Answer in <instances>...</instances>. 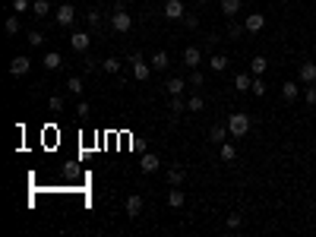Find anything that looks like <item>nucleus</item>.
<instances>
[{"label": "nucleus", "mask_w": 316, "mask_h": 237, "mask_svg": "<svg viewBox=\"0 0 316 237\" xmlns=\"http://www.w3.org/2000/svg\"><path fill=\"white\" fill-rule=\"evenodd\" d=\"M262 25H266V16H262V13H250V16H247V22H244V29L247 32H259Z\"/></svg>", "instance_id": "10"}, {"label": "nucleus", "mask_w": 316, "mask_h": 237, "mask_svg": "<svg viewBox=\"0 0 316 237\" xmlns=\"http://www.w3.org/2000/svg\"><path fill=\"white\" fill-rule=\"evenodd\" d=\"M202 108H206V101H202L199 95H193L190 101H187V111H202Z\"/></svg>", "instance_id": "27"}, {"label": "nucleus", "mask_w": 316, "mask_h": 237, "mask_svg": "<svg viewBox=\"0 0 316 237\" xmlns=\"http://www.w3.org/2000/svg\"><path fill=\"white\" fill-rule=\"evenodd\" d=\"M187 82H190V86H202V73H199V70H193V73H190V79H187Z\"/></svg>", "instance_id": "37"}, {"label": "nucleus", "mask_w": 316, "mask_h": 237, "mask_svg": "<svg viewBox=\"0 0 316 237\" xmlns=\"http://www.w3.org/2000/svg\"><path fill=\"white\" fill-rule=\"evenodd\" d=\"M266 57H253V60H250V73L253 76H262V73H266Z\"/></svg>", "instance_id": "24"}, {"label": "nucleus", "mask_w": 316, "mask_h": 237, "mask_svg": "<svg viewBox=\"0 0 316 237\" xmlns=\"http://www.w3.org/2000/svg\"><path fill=\"white\" fill-rule=\"evenodd\" d=\"M281 98H285V101H297V82L294 79L281 82Z\"/></svg>", "instance_id": "14"}, {"label": "nucleus", "mask_w": 316, "mask_h": 237, "mask_svg": "<svg viewBox=\"0 0 316 237\" xmlns=\"http://www.w3.org/2000/svg\"><path fill=\"white\" fill-rule=\"evenodd\" d=\"M89 32H73V35H70V48L73 51H85V48H89Z\"/></svg>", "instance_id": "9"}, {"label": "nucleus", "mask_w": 316, "mask_h": 237, "mask_svg": "<svg viewBox=\"0 0 316 237\" xmlns=\"http://www.w3.org/2000/svg\"><path fill=\"white\" fill-rule=\"evenodd\" d=\"M152 70H168V63H171V57H168V51H155L152 54Z\"/></svg>", "instance_id": "12"}, {"label": "nucleus", "mask_w": 316, "mask_h": 237, "mask_svg": "<svg viewBox=\"0 0 316 237\" xmlns=\"http://www.w3.org/2000/svg\"><path fill=\"white\" fill-rule=\"evenodd\" d=\"M13 10H16V13H25V10H32V0H13Z\"/></svg>", "instance_id": "32"}, {"label": "nucleus", "mask_w": 316, "mask_h": 237, "mask_svg": "<svg viewBox=\"0 0 316 237\" xmlns=\"http://www.w3.org/2000/svg\"><path fill=\"white\" fill-rule=\"evenodd\" d=\"M32 13H35V16H48L51 3H48V0H32Z\"/></svg>", "instance_id": "25"}, {"label": "nucleus", "mask_w": 316, "mask_h": 237, "mask_svg": "<svg viewBox=\"0 0 316 237\" xmlns=\"http://www.w3.org/2000/svg\"><path fill=\"white\" fill-rule=\"evenodd\" d=\"M225 136H228V126H212V130H209V139L215 142V146H221Z\"/></svg>", "instance_id": "23"}, {"label": "nucleus", "mask_w": 316, "mask_h": 237, "mask_svg": "<svg viewBox=\"0 0 316 237\" xmlns=\"http://www.w3.org/2000/svg\"><path fill=\"white\" fill-rule=\"evenodd\" d=\"M199 60H202V51H199V48H187V51H184V63L190 66V70H196Z\"/></svg>", "instance_id": "11"}, {"label": "nucleus", "mask_w": 316, "mask_h": 237, "mask_svg": "<svg viewBox=\"0 0 316 237\" xmlns=\"http://www.w3.org/2000/svg\"><path fill=\"white\" fill-rule=\"evenodd\" d=\"M139 168H142V174H155L158 168H161V158L155 155V152H146V155H142V162H139Z\"/></svg>", "instance_id": "4"}, {"label": "nucleus", "mask_w": 316, "mask_h": 237, "mask_svg": "<svg viewBox=\"0 0 316 237\" xmlns=\"http://www.w3.org/2000/svg\"><path fill=\"white\" fill-rule=\"evenodd\" d=\"M304 98H307V105H316V86H307Z\"/></svg>", "instance_id": "36"}, {"label": "nucleus", "mask_w": 316, "mask_h": 237, "mask_svg": "<svg viewBox=\"0 0 316 237\" xmlns=\"http://www.w3.org/2000/svg\"><path fill=\"white\" fill-rule=\"evenodd\" d=\"M168 206H171V209H181V206H184V193H181V187H171V193H168Z\"/></svg>", "instance_id": "17"}, {"label": "nucleus", "mask_w": 316, "mask_h": 237, "mask_svg": "<svg viewBox=\"0 0 316 237\" xmlns=\"http://www.w3.org/2000/svg\"><path fill=\"white\" fill-rule=\"evenodd\" d=\"M187 86H190V82H184V79H168V92H171V95H181Z\"/></svg>", "instance_id": "26"}, {"label": "nucleus", "mask_w": 316, "mask_h": 237, "mask_svg": "<svg viewBox=\"0 0 316 237\" xmlns=\"http://www.w3.org/2000/svg\"><path fill=\"white\" fill-rule=\"evenodd\" d=\"M250 126H253V120H250L247 111H234L231 117H228V133H231V136H247Z\"/></svg>", "instance_id": "1"}, {"label": "nucleus", "mask_w": 316, "mask_h": 237, "mask_svg": "<svg viewBox=\"0 0 316 237\" xmlns=\"http://www.w3.org/2000/svg\"><path fill=\"white\" fill-rule=\"evenodd\" d=\"M228 228H231V231H234V228H241V215H237V212L228 215Z\"/></svg>", "instance_id": "38"}, {"label": "nucleus", "mask_w": 316, "mask_h": 237, "mask_svg": "<svg viewBox=\"0 0 316 237\" xmlns=\"http://www.w3.org/2000/svg\"><path fill=\"white\" fill-rule=\"evenodd\" d=\"M250 86H253V76H247V73H237V76H234V89H237V92H247Z\"/></svg>", "instance_id": "19"}, {"label": "nucleus", "mask_w": 316, "mask_h": 237, "mask_svg": "<svg viewBox=\"0 0 316 237\" xmlns=\"http://www.w3.org/2000/svg\"><path fill=\"white\" fill-rule=\"evenodd\" d=\"M98 22H101V13L92 10V13H89V25H98Z\"/></svg>", "instance_id": "41"}, {"label": "nucleus", "mask_w": 316, "mask_h": 237, "mask_svg": "<svg viewBox=\"0 0 316 237\" xmlns=\"http://www.w3.org/2000/svg\"><path fill=\"white\" fill-rule=\"evenodd\" d=\"M184 3H181V0H168V3H165V16H168V19H184Z\"/></svg>", "instance_id": "8"}, {"label": "nucleus", "mask_w": 316, "mask_h": 237, "mask_svg": "<svg viewBox=\"0 0 316 237\" xmlns=\"http://www.w3.org/2000/svg\"><path fill=\"white\" fill-rule=\"evenodd\" d=\"M54 19H57V25H73V19H76V10H73L70 3H63V6H57Z\"/></svg>", "instance_id": "5"}, {"label": "nucleus", "mask_w": 316, "mask_h": 237, "mask_svg": "<svg viewBox=\"0 0 316 237\" xmlns=\"http://www.w3.org/2000/svg\"><path fill=\"white\" fill-rule=\"evenodd\" d=\"M111 25H114V32L126 35V32L133 29V19H130V13H126L124 6H117V10H114V16H111Z\"/></svg>", "instance_id": "2"}, {"label": "nucleus", "mask_w": 316, "mask_h": 237, "mask_svg": "<svg viewBox=\"0 0 316 237\" xmlns=\"http://www.w3.org/2000/svg\"><path fill=\"white\" fill-rule=\"evenodd\" d=\"M218 152H221V162H234V158H237V149L231 146V142H221Z\"/></svg>", "instance_id": "21"}, {"label": "nucleus", "mask_w": 316, "mask_h": 237, "mask_svg": "<svg viewBox=\"0 0 316 237\" xmlns=\"http://www.w3.org/2000/svg\"><path fill=\"white\" fill-rule=\"evenodd\" d=\"M29 66H32L29 57H13V60H10V73L13 76H25V73H29Z\"/></svg>", "instance_id": "7"}, {"label": "nucleus", "mask_w": 316, "mask_h": 237, "mask_svg": "<svg viewBox=\"0 0 316 237\" xmlns=\"http://www.w3.org/2000/svg\"><path fill=\"white\" fill-rule=\"evenodd\" d=\"M89 111H92V108H89V101H79V105H76V114H79V117H85Z\"/></svg>", "instance_id": "40"}, {"label": "nucleus", "mask_w": 316, "mask_h": 237, "mask_svg": "<svg viewBox=\"0 0 316 237\" xmlns=\"http://www.w3.org/2000/svg\"><path fill=\"white\" fill-rule=\"evenodd\" d=\"M130 63H133V76H136V79H149V76H152V63H146L139 54H133Z\"/></svg>", "instance_id": "3"}, {"label": "nucleus", "mask_w": 316, "mask_h": 237, "mask_svg": "<svg viewBox=\"0 0 316 237\" xmlns=\"http://www.w3.org/2000/svg\"><path fill=\"white\" fill-rule=\"evenodd\" d=\"M209 66H212L215 73H225V70H228V57H225V54H212V57H209Z\"/></svg>", "instance_id": "16"}, {"label": "nucleus", "mask_w": 316, "mask_h": 237, "mask_svg": "<svg viewBox=\"0 0 316 237\" xmlns=\"http://www.w3.org/2000/svg\"><path fill=\"white\" fill-rule=\"evenodd\" d=\"M184 171H181V168H171V171H168V187H181V183H184Z\"/></svg>", "instance_id": "22"}, {"label": "nucleus", "mask_w": 316, "mask_h": 237, "mask_svg": "<svg viewBox=\"0 0 316 237\" xmlns=\"http://www.w3.org/2000/svg\"><path fill=\"white\" fill-rule=\"evenodd\" d=\"M221 13H225V16H237V13H241V0H221Z\"/></svg>", "instance_id": "20"}, {"label": "nucleus", "mask_w": 316, "mask_h": 237, "mask_svg": "<svg viewBox=\"0 0 316 237\" xmlns=\"http://www.w3.org/2000/svg\"><path fill=\"white\" fill-rule=\"evenodd\" d=\"M297 79H301L304 86H313V82H316V63H313V60L301 63V73H297Z\"/></svg>", "instance_id": "6"}, {"label": "nucleus", "mask_w": 316, "mask_h": 237, "mask_svg": "<svg viewBox=\"0 0 316 237\" xmlns=\"http://www.w3.org/2000/svg\"><path fill=\"white\" fill-rule=\"evenodd\" d=\"M101 66H105V73L117 76V73H121V57H105V60H101Z\"/></svg>", "instance_id": "18"}, {"label": "nucleus", "mask_w": 316, "mask_h": 237, "mask_svg": "<svg viewBox=\"0 0 316 237\" xmlns=\"http://www.w3.org/2000/svg\"><path fill=\"white\" fill-rule=\"evenodd\" d=\"M196 3H206V0H196Z\"/></svg>", "instance_id": "42"}, {"label": "nucleus", "mask_w": 316, "mask_h": 237, "mask_svg": "<svg viewBox=\"0 0 316 237\" xmlns=\"http://www.w3.org/2000/svg\"><path fill=\"white\" fill-rule=\"evenodd\" d=\"M66 86H70V92H73V95H82V79H70Z\"/></svg>", "instance_id": "35"}, {"label": "nucleus", "mask_w": 316, "mask_h": 237, "mask_svg": "<svg viewBox=\"0 0 316 237\" xmlns=\"http://www.w3.org/2000/svg\"><path fill=\"white\" fill-rule=\"evenodd\" d=\"M184 108H187V101H181V95H171V114L184 111Z\"/></svg>", "instance_id": "31"}, {"label": "nucleus", "mask_w": 316, "mask_h": 237, "mask_svg": "<svg viewBox=\"0 0 316 237\" xmlns=\"http://www.w3.org/2000/svg\"><path fill=\"white\" fill-rule=\"evenodd\" d=\"M51 111H63V98H61V95L51 98Z\"/></svg>", "instance_id": "39"}, {"label": "nucleus", "mask_w": 316, "mask_h": 237, "mask_svg": "<svg viewBox=\"0 0 316 237\" xmlns=\"http://www.w3.org/2000/svg\"><path fill=\"white\" fill-rule=\"evenodd\" d=\"M184 25H187V29H196V25H199V16H196V13H184V19H181Z\"/></svg>", "instance_id": "30"}, {"label": "nucleus", "mask_w": 316, "mask_h": 237, "mask_svg": "<svg viewBox=\"0 0 316 237\" xmlns=\"http://www.w3.org/2000/svg\"><path fill=\"white\" fill-rule=\"evenodd\" d=\"M250 92H253V95H266V82H262L259 76H253V86H250Z\"/></svg>", "instance_id": "29"}, {"label": "nucleus", "mask_w": 316, "mask_h": 237, "mask_svg": "<svg viewBox=\"0 0 316 237\" xmlns=\"http://www.w3.org/2000/svg\"><path fill=\"white\" fill-rule=\"evenodd\" d=\"M124 209H126V215H130V218H136V215L142 212V196H136V193H133V196L126 199V206H124Z\"/></svg>", "instance_id": "13"}, {"label": "nucleus", "mask_w": 316, "mask_h": 237, "mask_svg": "<svg viewBox=\"0 0 316 237\" xmlns=\"http://www.w3.org/2000/svg\"><path fill=\"white\" fill-rule=\"evenodd\" d=\"M45 66H48V70H61V66H63V57L57 54V51H48V54H45Z\"/></svg>", "instance_id": "15"}, {"label": "nucleus", "mask_w": 316, "mask_h": 237, "mask_svg": "<svg viewBox=\"0 0 316 237\" xmlns=\"http://www.w3.org/2000/svg\"><path fill=\"white\" fill-rule=\"evenodd\" d=\"M41 41H45V35H41V32H29V45H32V48H38Z\"/></svg>", "instance_id": "34"}, {"label": "nucleus", "mask_w": 316, "mask_h": 237, "mask_svg": "<svg viewBox=\"0 0 316 237\" xmlns=\"http://www.w3.org/2000/svg\"><path fill=\"white\" fill-rule=\"evenodd\" d=\"M3 29H6V35H16V32H19V16H10Z\"/></svg>", "instance_id": "28"}, {"label": "nucleus", "mask_w": 316, "mask_h": 237, "mask_svg": "<svg viewBox=\"0 0 316 237\" xmlns=\"http://www.w3.org/2000/svg\"><path fill=\"white\" fill-rule=\"evenodd\" d=\"M244 32H247V29H244V25H237V22H231V29H228V35H231V38H241V35H244Z\"/></svg>", "instance_id": "33"}]
</instances>
